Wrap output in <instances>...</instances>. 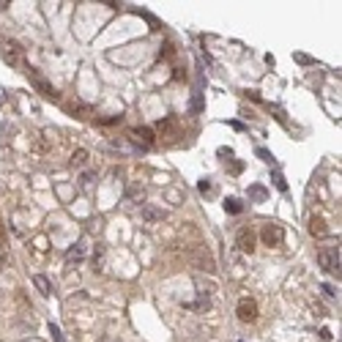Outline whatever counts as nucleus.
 Masks as SVG:
<instances>
[{"mask_svg": "<svg viewBox=\"0 0 342 342\" xmlns=\"http://www.w3.org/2000/svg\"><path fill=\"white\" fill-rule=\"evenodd\" d=\"M318 263L326 274H337L340 277V247H323L318 252Z\"/></svg>", "mask_w": 342, "mask_h": 342, "instance_id": "f257e3e1", "label": "nucleus"}, {"mask_svg": "<svg viewBox=\"0 0 342 342\" xmlns=\"http://www.w3.org/2000/svg\"><path fill=\"white\" fill-rule=\"evenodd\" d=\"M129 140L134 142L137 148H142V151H151V148L156 145V134H154V129H148V126H134V129L129 131Z\"/></svg>", "mask_w": 342, "mask_h": 342, "instance_id": "f03ea898", "label": "nucleus"}, {"mask_svg": "<svg viewBox=\"0 0 342 342\" xmlns=\"http://www.w3.org/2000/svg\"><path fill=\"white\" fill-rule=\"evenodd\" d=\"M260 238H263L265 247H279L285 241V227L277 222H265L263 230H260Z\"/></svg>", "mask_w": 342, "mask_h": 342, "instance_id": "7ed1b4c3", "label": "nucleus"}, {"mask_svg": "<svg viewBox=\"0 0 342 342\" xmlns=\"http://www.w3.org/2000/svg\"><path fill=\"white\" fill-rule=\"evenodd\" d=\"M25 74H28V80L36 85V90H39L44 99H49V101H58V99H60V93H58V90H55L44 77H39V74H36V69H30V66H28V71H25Z\"/></svg>", "mask_w": 342, "mask_h": 342, "instance_id": "20e7f679", "label": "nucleus"}, {"mask_svg": "<svg viewBox=\"0 0 342 342\" xmlns=\"http://www.w3.org/2000/svg\"><path fill=\"white\" fill-rule=\"evenodd\" d=\"M156 131L172 142V140H178V137H181V124H178L175 115H167V118L156 121Z\"/></svg>", "mask_w": 342, "mask_h": 342, "instance_id": "39448f33", "label": "nucleus"}, {"mask_svg": "<svg viewBox=\"0 0 342 342\" xmlns=\"http://www.w3.org/2000/svg\"><path fill=\"white\" fill-rule=\"evenodd\" d=\"M236 312H238V320L241 323H255L257 320V301L255 299H241L238 301V307H236Z\"/></svg>", "mask_w": 342, "mask_h": 342, "instance_id": "423d86ee", "label": "nucleus"}, {"mask_svg": "<svg viewBox=\"0 0 342 342\" xmlns=\"http://www.w3.org/2000/svg\"><path fill=\"white\" fill-rule=\"evenodd\" d=\"M192 263H195L197 268H203V271H208V274L216 268V265H214V257L208 255L206 247H197V249H195V255H192Z\"/></svg>", "mask_w": 342, "mask_h": 342, "instance_id": "0eeeda50", "label": "nucleus"}, {"mask_svg": "<svg viewBox=\"0 0 342 342\" xmlns=\"http://www.w3.org/2000/svg\"><path fill=\"white\" fill-rule=\"evenodd\" d=\"M0 47H3V49H0V55H3L11 66L22 63V47H19L17 42H6V44H0Z\"/></svg>", "mask_w": 342, "mask_h": 342, "instance_id": "6e6552de", "label": "nucleus"}, {"mask_svg": "<svg viewBox=\"0 0 342 342\" xmlns=\"http://www.w3.org/2000/svg\"><path fill=\"white\" fill-rule=\"evenodd\" d=\"M236 247L241 249V252H247V255H252V252H255V233L249 230V227H241V230H238V236H236Z\"/></svg>", "mask_w": 342, "mask_h": 342, "instance_id": "1a4fd4ad", "label": "nucleus"}, {"mask_svg": "<svg viewBox=\"0 0 342 342\" xmlns=\"http://www.w3.org/2000/svg\"><path fill=\"white\" fill-rule=\"evenodd\" d=\"M219 156L224 159V167H230L233 175H238V172L244 170V162H238L236 156H233V151H227V148H219Z\"/></svg>", "mask_w": 342, "mask_h": 342, "instance_id": "9d476101", "label": "nucleus"}, {"mask_svg": "<svg viewBox=\"0 0 342 342\" xmlns=\"http://www.w3.org/2000/svg\"><path fill=\"white\" fill-rule=\"evenodd\" d=\"M309 236L312 238H326L329 236V227H326L323 216H309Z\"/></svg>", "mask_w": 342, "mask_h": 342, "instance_id": "9b49d317", "label": "nucleus"}, {"mask_svg": "<svg viewBox=\"0 0 342 342\" xmlns=\"http://www.w3.org/2000/svg\"><path fill=\"white\" fill-rule=\"evenodd\" d=\"M249 200H255V203H265V200H268V189L260 186V183L249 186Z\"/></svg>", "mask_w": 342, "mask_h": 342, "instance_id": "f8f14e48", "label": "nucleus"}, {"mask_svg": "<svg viewBox=\"0 0 342 342\" xmlns=\"http://www.w3.org/2000/svg\"><path fill=\"white\" fill-rule=\"evenodd\" d=\"M83 257H85V241H80V244H74V249H69L66 263H80Z\"/></svg>", "mask_w": 342, "mask_h": 342, "instance_id": "ddd939ff", "label": "nucleus"}, {"mask_svg": "<svg viewBox=\"0 0 342 342\" xmlns=\"http://www.w3.org/2000/svg\"><path fill=\"white\" fill-rule=\"evenodd\" d=\"M224 211L233 214V216H238V214L244 211V203L238 200V197H227V200H224Z\"/></svg>", "mask_w": 342, "mask_h": 342, "instance_id": "4468645a", "label": "nucleus"}, {"mask_svg": "<svg viewBox=\"0 0 342 342\" xmlns=\"http://www.w3.org/2000/svg\"><path fill=\"white\" fill-rule=\"evenodd\" d=\"M33 285L39 288V293H42V296H49V293H52V285H49V279L42 277V274H36V277H33Z\"/></svg>", "mask_w": 342, "mask_h": 342, "instance_id": "2eb2a0df", "label": "nucleus"}, {"mask_svg": "<svg viewBox=\"0 0 342 342\" xmlns=\"http://www.w3.org/2000/svg\"><path fill=\"white\" fill-rule=\"evenodd\" d=\"M142 216H145L148 222H159V219H165V211H156V208H151V206H142Z\"/></svg>", "mask_w": 342, "mask_h": 342, "instance_id": "dca6fc26", "label": "nucleus"}, {"mask_svg": "<svg viewBox=\"0 0 342 342\" xmlns=\"http://www.w3.org/2000/svg\"><path fill=\"white\" fill-rule=\"evenodd\" d=\"M85 162H88V151H85V148H77L74 156H71V167H83Z\"/></svg>", "mask_w": 342, "mask_h": 342, "instance_id": "f3484780", "label": "nucleus"}, {"mask_svg": "<svg viewBox=\"0 0 342 342\" xmlns=\"http://www.w3.org/2000/svg\"><path fill=\"white\" fill-rule=\"evenodd\" d=\"M69 112H80L77 118H88V115H90V107H88V104H80V101H71V104H69Z\"/></svg>", "mask_w": 342, "mask_h": 342, "instance_id": "a211bd4d", "label": "nucleus"}, {"mask_svg": "<svg viewBox=\"0 0 342 342\" xmlns=\"http://www.w3.org/2000/svg\"><path fill=\"white\" fill-rule=\"evenodd\" d=\"M101 260H104V244H96V252H93V265H96V271H101Z\"/></svg>", "mask_w": 342, "mask_h": 342, "instance_id": "6ab92c4d", "label": "nucleus"}, {"mask_svg": "<svg viewBox=\"0 0 342 342\" xmlns=\"http://www.w3.org/2000/svg\"><path fill=\"white\" fill-rule=\"evenodd\" d=\"M274 186H277L279 192H288V181L282 178V172H274Z\"/></svg>", "mask_w": 342, "mask_h": 342, "instance_id": "aec40b11", "label": "nucleus"}, {"mask_svg": "<svg viewBox=\"0 0 342 342\" xmlns=\"http://www.w3.org/2000/svg\"><path fill=\"white\" fill-rule=\"evenodd\" d=\"M197 189H200L203 195H211V192H214V183H211V178H203V181L197 183Z\"/></svg>", "mask_w": 342, "mask_h": 342, "instance_id": "412c9836", "label": "nucleus"}, {"mask_svg": "<svg viewBox=\"0 0 342 342\" xmlns=\"http://www.w3.org/2000/svg\"><path fill=\"white\" fill-rule=\"evenodd\" d=\"M90 183H93V172H85V175L80 178V186H83L85 192H90Z\"/></svg>", "mask_w": 342, "mask_h": 342, "instance_id": "4be33fe9", "label": "nucleus"}, {"mask_svg": "<svg viewBox=\"0 0 342 342\" xmlns=\"http://www.w3.org/2000/svg\"><path fill=\"white\" fill-rule=\"evenodd\" d=\"M255 154H257V156H260V159H263V162H265V165H274V156H271V154H268V151H265V148H257V151H255Z\"/></svg>", "mask_w": 342, "mask_h": 342, "instance_id": "5701e85b", "label": "nucleus"}, {"mask_svg": "<svg viewBox=\"0 0 342 342\" xmlns=\"http://www.w3.org/2000/svg\"><path fill=\"white\" fill-rule=\"evenodd\" d=\"M49 334H52V340H55V342H66V340H63V334H60V329H58L55 323H49Z\"/></svg>", "mask_w": 342, "mask_h": 342, "instance_id": "b1692460", "label": "nucleus"}, {"mask_svg": "<svg viewBox=\"0 0 342 342\" xmlns=\"http://www.w3.org/2000/svg\"><path fill=\"white\" fill-rule=\"evenodd\" d=\"M101 224H104V219L96 216V219H90V222H88V230H96V233H99V230H101Z\"/></svg>", "mask_w": 342, "mask_h": 342, "instance_id": "393cba45", "label": "nucleus"}, {"mask_svg": "<svg viewBox=\"0 0 342 342\" xmlns=\"http://www.w3.org/2000/svg\"><path fill=\"white\" fill-rule=\"evenodd\" d=\"M137 197H140V200H142V197H145V192H142V189H129V200H137Z\"/></svg>", "mask_w": 342, "mask_h": 342, "instance_id": "a878e982", "label": "nucleus"}, {"mask_svg": "<svg viewBox=\"0 0 342 342\" xmlns=\"http://www.w3.org/2000/svg\"><path fill=\"white\" fill-rule=\"evenodd\" d=\"M175 55V47H172V42H167L165 44V52H162V58H172Z\"/></svg>", "mask_w": 342, "mask_h": 342, "instance_id": "bb28decb", "label": "nucleus"}, {"mask_svg": "<svg viewBox=\"0 0 342 342\" xmlns=\"http://www.w3.org/2000/svg\"><path fill=\"white\" fill-rule=\"evenodd\" d=\"M6 6H8V0H0V11H3Z\"/></svg>", "mask_w": 342, "mask_h": 342, "instance_id": "cd10ccee", "label": "nucleus"}, {"mask_svg": "<svg viewBox=\"0 0 342 342\" xmlns=\"http://www.w3.org/2000/svg\"><path fill=\"white\" fill-rule=\"evenodd\" d=\"M22 342H42V340H36V337H30V340H22Z\"/></svg>", "mask_w": 342, "mask_h": 342, "instance_id": "c85d7f7f", "label": "nucleus"}]
</instances>
